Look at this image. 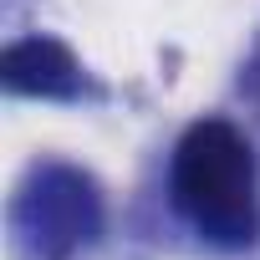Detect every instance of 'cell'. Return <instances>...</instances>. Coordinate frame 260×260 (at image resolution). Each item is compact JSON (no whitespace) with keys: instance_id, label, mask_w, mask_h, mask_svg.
I'll return each instance as SVG.
<instances>
[{"instance_id":"6da1fadb","label":"cell","mask_w":260,"mask_h":260,"mask_svg":"<svg viewBox=\"0 0 260 260\" xmlns=\"http://www.w3.org/2000/svg\"><path fill=\"white\" fill-rule=\"evenodd\" d=\"M174 204L214 245H250L255 214V153L240 127L204 117L174 148Z\"/></svg>"},{"instance_id":"7a4b0ae2","label":"cell","mask_w":260,"mask_h":260,"mask_svg":"<svg viewBox=\"0 0 260 260\" xmlns=\"http://www.w3.org/2000/svg\"><path fill=\"white\" fill-rule=\"evenodd\" d=\"M0 82L21 97H72L82 87V67L61 41L26 36L0 51Z\"/></svg>"}]
</instances>
